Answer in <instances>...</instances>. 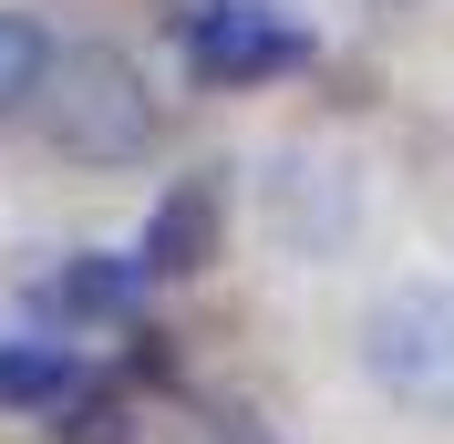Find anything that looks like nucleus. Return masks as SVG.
I'll return each instance as SVG.
<instances>
[{
  "instance_id": "3",
  "label": "nucleus",
  "mask_w": 454,
  "mask_h": 444,
  "mask_svg": "<svg viewBox=\"0 0 454 444\" xmlns=\"http://www.w3.org/2000/svg\"><path fill=\"white\" fill-rule=\"evenodd\" d=\"M186 62H197V83H269L289 62H310V31H289L279 11H258V0H217V11H197V31H186Z\"/></svg>"
},
{
  "instance_id": "9",
  "label": "nucleus",
  "mask_w": 454,
  "mask_h": 444,
  "mask_svg": "<svg viewBox=\"0 0 454 444\" xmlns=\"http://www.w3.org/2000/svg\"><path fill=\"white\" fill-rule=\"evenodd\" d=\"M52 434L62 444H124V403H114V392H73L52 414Z\"/></svg>"
},
{
  "instance_id": "8",
  "label": "nucleus",
  "mask_w": 454,
  "mask_h": 444,
  "mask_svg": "<svg viewBox=\"0 0 454 444\" xmlns=\"http://www.w3.org/2000/svg\"><path fill=\"white\" fill-rule=\"evenodd\" d=\"M83 392V361H73V341H11L0 352V403H73Z\"/></svg>"
},
{
  "instance_id": "5",
  "label": "nucleus",
  "mask_w": 454,
  "mask_h": 444,
  "mask_svg": "<svg viewBox=\"0 0 454 444\" xmlns=\"http://www.w3.org/2000/svg\"><path fill=\"white\" fill-rule=\"evenodd\" d=\"M279 238L289 249H340L351 238V166L340 155H289L279 166Z\"/></svg>"
},
{
  "instance_id": "6",
  "label": "nucleus",
  "mask_w": 454,
  "mask_h": 444,
  "mask_svg": "<svg viewBox=\"0 0 454 444\" xmlns=\"http://www.w3.org/2000/svg\"><path fill=\"white\" fill-rule=\"evenodd\" d=\"M145 300V258H62L52 279H42V310H62V321H135Z\"/></svg>"
},
{
  "instance_id": "7",
  "label": "nucleus",
  "mask_w": 454,
  "mask_h": 444,
  "mask_svg": "<svg viewBox=\"0 0 454 444\" xmlns=\"http://www.w3.org/2000/svg\"><path fill=\"white\" fill-rule=\"evenodd\" d=\"M52 31L31 21V11H0V124H11V114L21 104H42V93H52Z\"/></svg>"
},
{
  "instance_id": "2",
  "label": "nucleus",
  "mask_w": 454,
  "mask_h": 444,
  "mask_svg": "<svg viewBox=\"0 0 454 444\" xmlns=\"http://www.w3.org/2000/svg\"><path fill=\"white\" fill-rule=\"evenodd\" d=\"M362 372L393 403H413V414H454V289L444 279H403V289L372 300Z\"/></svg>"
},
{
  "instance_id": "4",
  "label": "nucleus",
  "mask_w": 454,
  "mask_h": 444,
  "mask_svg": "<svg viewBox=\"0 0 454 444\" xmlns=\"http://www.w3.org/2000/svg\"><path fill=\"white\" fill-rule=\"evenodd\" d=\"M217 227H227V186L217 176H176L145 218V279H197L217 258Z\"/></svg>"
},
{
  "instance_id": "1",
  "label": "nucleus",
  "mask_w": 454,
  "mask_h": 444,
  "mask_svg": "<svg viewBox=\"0 0 454 444\" xmlns=\"http://www.w3.org/2000/svg\"><path fill=\"white\" fill-rule=\"evenodd\" d=\"M42 124L73 166H135L145 145H155V93H145L135 52H114V42H73L52 62V93H42Z\"/></svg>"
}]
</instances>
